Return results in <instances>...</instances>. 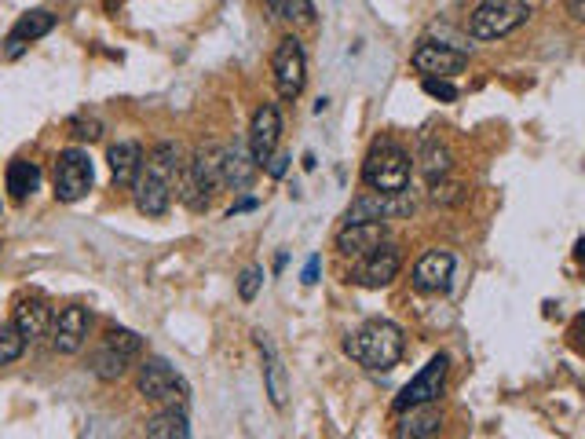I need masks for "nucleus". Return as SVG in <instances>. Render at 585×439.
<instances>
[{"label":"nucleus","instance_id":"nucleus-11","mask_svg":"<svg viewBox=\"0 0 585 439\" xmlns=\"http://www.w3.org/2000/svg\"><path fill=\"white\" fill-rule=\"evenodd\" d=\"M399 268H403L399 246H395V242H381L373 253L359 257V264L351 268V282L362 286V290H381V286H388V282L399 275Z\"/></svg>","mask_w":585,"mask_h":439},{"label":"nucleus","instance_id":"nucleus-4","mask_svg":"<svg viewBox=\"0 0 585 439\" xmlns=\"http://www.w3.org/2000/svg\"><path fill=\"white\" fill-rule=\"evenodd\" d=\"M362 183L370 191L399 194L410 187V154L395 140H377L362 161Z\"/></svg>","mask_w":585,"mask_h":439},{"label":"nucleus","instance_id":"nucleus-34","mask_svg":"<svg viewBox=\"0 0 585 439\" xmlns=\"http://www.w3.org/2000/svg\"><path fill=\"white\" fill-rule=\"evenodd\" d=\"M264 169L271 172V176H282V172L289 169V154H271V161H267Z\"/></svg>","mask_w":585,"mask_h":439},{"label":"nucleus","instance_id":"nucleus-27","mask_svg":"<svg viewBox=\"0 0 585 439\" xmlns=\"http://www.w3.org/2000/svg\"><path fill=\"white\" fill-rule=\"evenodd\" d=\"M267 8H271V15L286 22H300V26L315 22V4L311 0H267Z\"/></svg>","mask_w":585,"mask_h":439},{"label":"nucleus","instance_id":"nucleus-36","mask_svg":"<svg viewBox=\"0 0 585 439\" xmlns=\"http://www.w3.org/2000/svg\"><path fill=\"white\" fill-rule=\"evenodd\" d=\"M567 15L575 22H585V0H567Z\"/></svg>","mask_w":585,"mask_h":439},{"label":"nucleus","instance_id":"nucleus-13","mask_svg":"<svg viewBox=\"0 0 585 439\" xmlns=\"http://www.w3.org/2000/svg\"><path fill=\"white\" fill-rule=\"evenodd\" d=\"M88 330H92V315L81 304H70L52 319V348L63 355H74L85 348Z\"/></svg>","mask_w":585,"mask_h":439},{"label":"nucleus","instance_id":"nucleus-6","mask_svg":"<svg viewBox=\"0 0 585 439\" xmlns=\"http://www.w3.org/2000/svg\"><path fill=\"white\" fill-rule=\"evenodd\" d=\"M271 70H275V88L282 99H297L308 85V55L297 37H282L271 55Z\"/></svg>","mask_w":585,"mask_h":439},{"label":"nucleus","instance_id":"nucleus-32","mask_svg":"<svg viewBox=\"0 0 585 439\" xmlns=\"http://www.w3.org/2000/svg\"><path fill=\"white\" fill-rule=\"evenodd\" d=\"M260 286H264V271H260V268H245L242 279H238V297H242V300H256Z\"/></svg>","mask_w":585,"mask_h":439},{"label":"nucleus","instance_id":"nucleus-28","mask_svg":"<svg viewBox=\"0 0 585 439\" xmlns=\"http://www.w3.org/2000/svg\"><path fill=\"white\" fill-rule=\"evenodd\" d=\"M428 198L436 205H461L465 202V183H454V180H432V191Z\"/></svg>","mask_w":585,"mask_h":439},{"label":"nucleus","instance_id":"nucleus-15","mask_svg":"<svg viewBox=\"0 0 585 439\" xmlns=\"http://www.w3.org/2000/svg\"><path fill=\"white\" fill-rule=\"evenodd\" d=\"M454 279V257L447 249H428L414 264V290L417 293H447Z\"/></svg>","mask_w":585,"mask_h":439},{"label":"nucleus","instance_id":"nucleus-14","mask_svg":"<svg viewBox=\"0 0 585 439\" xmlns=\"http://www.w3.org/2000/svg\"><path fill=\"white\" fill-rule=\"evenodd\" d=\"M278 136H282V118H278V107H271V103H264V107L253 114V125H249V150H253L256 165L264 169L267 161H271V154H275L278 147Z\"/></svg>","mask_w":585,"mask_h":439},{"label":"nucleus","instance_id":"nucleus-1","mask_svg":"<svg viewBox=\"0 0 585 439\" xmlns=\"http://www.w3.org/2000/svg\"><path fill=\"white\" fill-rule=\"evenodd\" d=\"M183 165H187V161H183L180 143H158V147L150 150V158H143V169H139L136 183H132L139 213H147V216L169 213Z\"/></svg>","mask_w":585,"mask_h":439},{"label":"nucleus","instance_id":"nucleus-5","mask_svg":"<svg viewBox=\"0 0 585 439\" xmlns=\"http://www.w3.org/2000/svg\"><path fill=\"white\" fill-rule=\"evenodd\" d=\"M527 19H531L527 0H483L468 19V33L476 41H498V37H509L512 30H520Z\"/></svg>","mask_w":585,"mask_h":439},{"label":"nucleus","instance_id":"nucleus-20","mask_svg":"<svg viewBox=\"0 0 585 439\" xmlns=\"http://www.w3.org/2000/svg\"><path fill=\"white\" fill-rule=\"evenodd\" d=\"M443 432V410L425 403V407L403 410V421L395 429V439H439Z\"/></svg>","mask_w":585,"mask_h":439},{"label":"nucleus","instance_id":"nucleus-38","mask_svg":"<svg viewBox=\"0 0 585 439\" xmlns=\"http://www.w3.org/2000/svg\"><path fill=\"white\" fill-rule=\"evenodd\" d=\"M575 257H578V260H582V264H585V238H578V246H575Z\"/></svg>","mask_w":585,"mask_h":439},{"label":"nucleus","instance_id":"nucleus-3","mask_svg":"<svg viewBox=\"0 0 585 439\" xmlns=\"http://www.w3.org/2000/svg\"><path fill=\"white\" fill-rule=\"evenodd\" d=\"M220 172H224V147L220 143H205L191 154L183 165L180 183H176V198H180L191 213H205L213 205V191L220 187Z\"/></svg>","mask_w":585,"mask_h":439},{"label":"nucleus","instance_id":"nucleus-8","mask_svg":"<svg viewBox=\"0 0 585 439\" xmlns=\"http://www.w3.org/2000/svg\"><path fill=\"white\" fill-rule=\"evenodd\" d=\"M447 374H450V359L443 352L432 355L425 366H421V374L410 381V385L395 396V410L403 414L410 407H425V403H436L443 396V388H447Z\"/></svg>","mask_w":585,"mask_h":439},{"label":"nucleus","instance_id":"nucleus-29","mask_svg":"<svg viewBox=\"0 0 585 439\" xmlns=\"http://www.w3.org/2000/svg\"><path fill=\"white\" fill-rule=\"evenodd\" d=\"M103 344H110L114 352L128 355V359H136V355L143 352V337H139V333H132V330H110Z\"/></svg>","mask_w":585,"mask_h":439},{"label":"nucleus","instance_id":"nucleus-19","mask_svg":"<svg viewBox=\"0 0 585 439\" xmlns=\"http://www.w3.org/2000/svg\"><path fill=\"white\" fill-rule=\"evenodd\" d=\"M384 242V220H366V224H344L337 231V249L344 257L359 260Z\"/></svg>","mask_w":585,"mask_h":439},{"label":"nucleus","instance_id":"nucleus-25","mask_svg":"<svg viewBox=\"0 0 585 439\" xmlns=\"http://www.w3.org/2000/svg\"><path fill=\"white\" fill-rule=\"evenodd\" d=\"M450 161H454V154H450L447 143L428 140L425 150H421V172H425L428 180H443L450 172Z\"/></svg>","mask_w":585,"mask_h":439},{"label":"nucleus","instance_id":"nucleus-30","mask_svg":"<svg viewBox=\"0 0 585 439\" xmlns=\"http://www.w3.org/2000/svg\"><path fill=\"white\" fill-rule=\"evenodd\" d=\"M22 348H26L22 333L15 330V326H0V366L15 363V359L22 355Z\"/></svg>","mask_w":585,"mask_h":439},{"label":"nucleus","instance_id":"nucleus-37","mask_svg":"<svg viewBox=\"0 0 585 439\" xmlns=\"http://www.w3.org/2000/svg\"><path fill=\"white\" fill-rule=\"evenodd\" d=\"M319 264H322L319 257H311V260H308V268H304V282H308V286H311L315 279H319Z\"/></svg>","mask_w":585,"mask_h":439},{"label":"nucleus","instance_id":"nucleus-12","mask_svg":"<svg viewBox=\"0 0 585 439\" xmlns=\"http://www.w3.org/2000/svg\"><path fill=\"white\" fill-rule=\"evenodd\" d=\"M468 66V55L461 48H450V44H436V41H421L414 52V70L425 77H458Z\"/></svg>","mask_w":585,"mask_h":439},{"label":"nucleus","instance_id":"nucleus-10","mask_svg":"<svg viewBox=\"0 0 585 439\" xmlns=\"http://www.w3.org/2000/svg\"><path fill=\"white\" fill-rule=\"evenodd\" d=\"M92 191V161L85 150H63L55 158V198L59 202H81Z\"/></svg>","mask_w":585,"mask_h":439},{"label":"nucleus","instance_id":"nucleus-16","mask_svg":"<svg viewBox=\"0 0 585 439\" xmlns=\"http://www.w3.org/2000/svg\"><path fill=\"white\" fill-rule=\"evenodd\" d=\"M55 30V15L52 11H26L15 26H11V33H8V41H4V55L8 59H19L26 48H30L33 41H41L44 33H52Z\"/></svg>","mask_w":585,"mask_h":439},{"label":"nucleus","instance_id":"nucleus-24","mask_svg":"<svg viewBox=\"0 0 585 439\" xmlns=\"http://www.w3.org/2000/svg\"><path fill=\"white\" fill-rule=\"evenodd\" d=\"M147 436L150 439H191V425H187V414H183V407L161 410L158 418L147 425Z\"/></svg>","mask_w":585,"mask_h":439},{"label":"nucleus","instance_id":"nucleus-2","mask_svg":"<svg viewBox=\"0 0 585 439\" xmlns=\"http://www.w3.org/2000/svg\"><path fill=\"white\" fill-rule=\"evenodd\" d=\"M403 330L388 319H370L344 341V352L366 370H392L403 359Z\"/></svg>","mask_w":585,"mask_h":439},{"label":"nucleus","instance_id":"nucleus-21","mask_svg":"<svg viewBox=\"0 0 585 439\" xmlns=\"http://www.w3.org/2000/svg\"><path fill=\"white\" fill-rule=\"evenodd\" d=\"M107 161H110V172H114L117 187H132L139 169H143V147L132 140H121L107 150Z\"/></svg>","mask_w":585,"mask_h":439},{"label":"nucleus","instance_id":"nucleus-35","mask_svg":"<svg viewBox=\"0 0 585 439\" xmlns=\"http://www.w3.org/2000/svg\"><path fill=\"white\" fill-rule=\"evenodd\" d=\"M571 341H575V348L585 352V315H578L575 326H571Z\"/></svg>","mask_w":585,"mask_h":439},{"label":"nucleus","instance_id":"nucleus-18","mask_svg":"<svg viewBox=\"0 0 585 439\" xmlns=\"http://www.w3.org/2000/svg\"><path fill=\"white\" fill-rule=\"evenodd\" d=\"M256 158L249 150V140H238L231 147H224V172H220V187H231V191H245L249 183L256 180Z\"/></svg>","mask_w":585,"mask_h":439},{"label":"nucleus","instance_id":"nucleus-33","mask_svg":"<svg viewBox=\"0 0 585 439\" xmlns=\"http://www.w3.org/2000/svg\"><path fill=\"white\" fill-rule=\"evenodd\" d=\"M70 132H74V140L96 143L103 136V125H99V118H74L70 121Z\"/></svg>","mask_w":585,"mask_h":439},{"label":"nucleus","instance_id":"nucleus-26","mask_svg":"<svg viewBox=\"0 0 585 439\" xmlns=\"http://www.w3.org/2000/svg\"><path fill=\"white\" fill-rule=\"evenodd\" d=\"M128 355H121V352H114L110 344H103L96 355H92V374L96 377H103V381H117V377H125L128 374Z\"/></svg>","mask_w":585,"mask_h":439},{"label":"nucleus","instance_id":"nucleus-23","mask_svg":"<svg viewBox=\"0 0 585 439\" xmlns=\"http://www.w3.org/2000/svg\"><path fill=\"white\" fill-rule=\"evenodd\" d=\"M41 187V169L33 161H11L8 165V191L15 202H26Z\"/></svg>","mask_w":585,"mask_h":439},{"label":"nucleus","instance_id":"nucleus-7","mask_svg":"<svg viewBox=\"0 0 585 439\" xmlns=\"http://www.w3.org/2000/svg\"><path fill=\"white\" fill-rule=\"evenodd\" d=\"M417 209L414 194H384V191H362L344 213V224H366V220H395V216H410Z\"/></svg>","mask_w":585,"mask_h":439},{"label":"nucleus","instance_id":"nucleus-9","mask_svg":"<svg viewBox=\"0 0 585 439\" xmlns=\"http://www.w3.org/2000/svg\"><path fill=\"white\" fill-rule=\"evenodd\" d=\"M136 388L143 399H154V403H180L187 399V381H183L176 370H172L165 359H147V363L139 366V377H136Z\"/></svg>","mask_w":585,"mask_h":439},{"label":"nucleus","instance_id":"nucleus-31","mask_svg":"<svg viewBox=\"0 0 585 439\" xmlns=\"http://www.w3.org/2000/svg\"><path fill=\"white\" fill-rule=\"evenodd\" d=\"M421 88H425L432 99H443V103H454V99H458V88H454V81H447V77H425Z\"/></svg>","mask_w":585,"mask_h":439},{"label":"nucleus","instance_id":"nucleus-22","mask_svg":"<svg viewBox=\"0 0 585 439\" xmlns=\"http://www.w3.org/2000/svg\"><path fill=\"white\" fill-rule=\"evenodd\" d=\"M256 344H260V352L267 355L264 363V385H267V396H271V403H275L278 410L286 407L289 399V377H286V366L278 363L275 348H271V341H267V333H256Z\"/></svg>","mask_w":585,"mask_h":439},{"label":"nucleus","instance_id":"nucleus-17","mask_svg":"<svg viewBox=\"0 0 585 439\" xmlns=\"http://www.w3.org/2000/svg\"><path fill=\"white\" fill-rule=\"evenodd\" d=\"M52 308L41 297H22L11 311V326L22 333V341H37L44 333H52Z\"/></svg>","mask_w":585,"mask_h":439}]
</instances>
